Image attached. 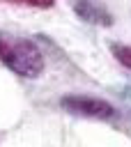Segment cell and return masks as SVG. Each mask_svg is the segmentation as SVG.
Returning a JSON list of instances; mask_svg holds the SVG:
<instances>
[{"label": "cell", "instance_id": "277c9868", "mask_svg": "<svg viewBox=\"0 0 131 147\" xmlns=\"http://www.w3.org/2000/svg\"><path fill=\"white\" fill-rule=\"evenodd\" d=\"M110 53L115 55V60L124 69L131 71V46H126V44H110Z\"/></svg>", "mask_w": 131, "mask_h": 147}, {"label": "cell", "instance_id": "5b68a950", "mask_svg": "<svg viewBox=\"0 0 131 147\" xmlns=\"http://www.w3.org/2000/svg\"><path fill=\"white\" fill-rule=\"evenodd\" d=\"M7 2H16V5H28V7H37V9H48L55 5V0H7Z\"/></svg>", "mask_w": 131, "mask_h": 147}, {"label": "cell", "instance_id": "3957f363", "mask_svg": "<svg viewBox=\"0 0 131 147\" xmlns=\"http://www.w3.org/2000/svg\"><path fill=\"white\" fill-rule=\"evenodd\" d=\"M71 7L76 11L78 18H83L85 23L92 25H101V28H110L115 23L113 14L103 7V2L99 0H71Z\"/></svg>", "mask_w": 131, "mask_h": 147}, {"label": "cell", "instance_id": "7a4b0ae2", "mask_svg": "<svg viewBox=\"0 0 131 147\" xmlns=\"http://www.w3.org/2000/svg\"><path fill=\"white\" fill-rule=\"evenodd\" d=\"M60 108L67 110L69 115L76 117H87V119H97V122H117L120 119V110L97 96H85V94H67L60 99Z\"/></svg>", "mask_w": 131, "mask_h": 147}, {"label": "cell", "instance_id": "6da1fadb", "mask_svg": "<svg viewBox=\"0 0 131 147\" xmlns=\"http://www.w3.org/2000/svg\"><path fill=\"white\" fill-rule=\"evenodd\" d=\"M0 62L21 78H39L44 74L41 48L25 37L0 30Z\"/></svg>", "mask_w": 131, "mask_h": 147}]
</instances>
